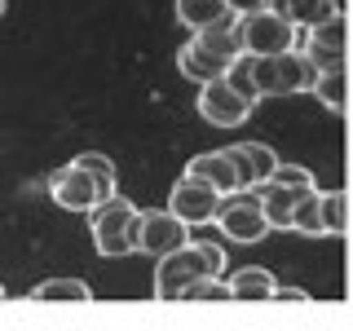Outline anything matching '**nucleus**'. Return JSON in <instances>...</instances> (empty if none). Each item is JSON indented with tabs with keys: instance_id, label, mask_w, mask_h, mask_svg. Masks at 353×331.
Listing matches in <instances>:
<instances>
[{
	"instance_id": "f257e3e1",
	"label": "nucleus",
	"mask_w": 353,
	"mask_h": 331,
	"mask_svg": "<svg viewBox=\"0 0 353 331\" xmlns=\"http://www.w3.org/2000/svg\"><path fill=\"white\" fill-rule=\"evenodd\" d=\"M239 58H243V44H239L234 22H216V27H208V31H194V36L181 44L176 71L194 84H212V80H225L230 66Z\"/></svg>"
},
{
	"instance_id": "f03ea898",
	"label": "nucleus",
	"mask_w": 353,
	"mask_h": 331,
	"mask_svg": "<svg viewBox=\"0 0 353 331\" xmlns=\"http://www.w3.org/2000/svg\"><path fill=\"white\" fill-rule=\"evenodd\" d=\"M199 279H225V252H221V243L190 239L181 252L163 257L159 270H154V296L159 301H181L185 287H194Z\"/></svg>"
},
{
	"instance_id": "7ed1b4c3",
	"label": "nucleus",
	"mask_w": 353,
	"mask_h": 331,
	"mask_svg": "<svg viewBox=\"0 0 353 331\" xmlns=\"http://www.w3.org/2000/svg\"><path fill=\"white\" fill-rule=\"evenodd\" d=\"M137 225H141V212L128 203L124 194L106 199L88 212V230H93V248L97 257H132L137 252Z\"/></svg>"
},
{
	"instance_id": "20e7f679",
	"label": "nucleus",
	"mask_w": 353,
	"mask_h": 331,
	"mask_svg": "<svg viewBox=\"0 0 353 331\" xmlns=\"http://www.w3.org/2000/svg\"><path fill=\"white\" fill-rule=\"evenodd\" d=\"M318 66L301 49L283 53V58H252V84L261 97H292V93H314Z\"/></svg>"
},
{
	"instance_id": "39448f33",
	"label": "nucleus",
	"mask_w": 353,
	"mask_h": 331,
	"mask_svg": "<svg viewBox=\"0 0 353 331\" xmlns=\"http://www.w3.org/2000/svg\"><path fill=\"white\" fill-rule=\"evenodd\" d=\"M234 31H239V44L248 58H283V53L296 49V31L283 14L274 9H261V14H243L234 18Z\"/></svg>"
},
{
	"instance_id": "423d86ee",
	"label": "nucleus",
	"mask_w": 353,
	"mask_h": 331,
	"mask_svg": "<svg viewBox=\"0 0 353 331\" xmlns=\"http://www.w3.org/2000/svg\"><path fill=\"white\" fill-rule=\"evenodd\" d=\"M216 230L225 234L230 243H261L270 234V217H265V203H261V190H234L221 199V212H216Z\"/></svg>"
},
{
	"instance_id": "0eeeda50",
	"label": "nucleus",
	"mask_w": 353,
	"mask_h": 331,
	"mask_svg": "<svg viewBox=\"0 0 353 331\" xmlns=\"http://www.w3.org/2000/svg\"><path fill=\"white\" fill-rule=\"evenodd\" d=\"M49 199L62 212H84V217L93 212L97 203H106L102 185L93 181V172H88L80 159H71V163H62V168L49 172Z\"/></svg>"
},
{
	"instance_id": "6e6552de",
	"label": "nucleus",
	"mask_w": 353,
	"mask_h": 331,
	"mask_svg": "<svg viewBox=\"0 0 353 331\" xmlns=\"http://www.w3.org/2000/svg\"><path fill=\"white\" fill-rule=\"evenodd\" d=\"M194 106H199V115H203L212 128H239V124H248V115L256 110V102H252V97H243L230 80L199 84Z\"/></svg>"
},
{
	"instance_id": "1a4fd4ad",
	"label": "nucleus",
	"mask_w": 353,
	"mask_h": 331,
	"mask_svg": "<svg viewBox=\"0 0 353 331\" xmlns=\"http://www.w3.org/2000/svg\"><path fill=\"white\" fill-rule=\"evenodd\" d=\"M185 243H190V225H185L181 217H172L168 208H163V212H141L137 252H146V257L163 261V257H172V252H181Z\"/></svg>"
},
{
	"instance_id": "9d476101",
	"label": "nucleus",
	"mask_w": 353,
	"mask_h": 331,
	"mask_svg": "<svg viewBox=\"0 0 353 331\" xmlns=\"http://www.w3.org/2000/svg\"><path fill=\"white\" fill-rule=\"evenodd\" d=\"M221 199L225 194H216L212 185L194 181V177H181V181L172 185V194H168V212L181 217L185 225H216Z\"/></svg>"
},
{
	"instance_id": "9b49d317",
	"label": "nucleus",
	"mask_w": 353,
	"mask_h": 331,
	"mask_svg": "<svg viewBox=\"0 0 353 331\" xmlns=\"http://www.w3.org/2000/svg\"><path fill=\"white\" fill-rule=\"evenodd\" d=\"M181 177H194V181L212 185L216 194H234V190H243L239 168H234V159H230V150H203V154H194V159L185 163Z\"/></svg>"
},
{
	"instance_id": "f8f14e48",
	"label": "nucleus",
	"mask_w": 353,
	"mask_h": 331,
	"mask_svg": "<svg viewBox=\"0 0 353 331\" xmlns=\"http://www.w3.org/2000/svg\"><path fill=\"white\" fill-rule=\"evenodd\" d=\"M225 150H230V159H234V168H239L243 190L265 185L274 177V168H279V154L265 146V141H234V146H225Z\"/></svg>"
},
{
	"instance_id": "ddd939ff",
	"label": "nucleus",
	"mask_w": 353,
	"mask_h": 331,
	"mask_svg": "<svg viewBox=\"0 0 353 331\" xmlns=\"http://www.w3.org/2000/svg\"><path fill=\"white\" fill-rule=\"evenodd\" d=\"M305 58L314 62L318 71H345V18H331V22L309 31Z\"/></svg>"
},
{
	"instance_id": "4468645a",
	"label": "nucleus",
	"mask_w": 353,
	"mask_h": 331,
	"mask_svg": "<svg viewBox=\"0 0 353 331\" xmlns=\"http://www.w3.org/2000/svg\"><path fill=\"white\" fill-rule=\"evenodd\" d=\"M270 9L283 14L292 27H305V31H314V27H323V22L340 18L336 0H270Z\"/></svg>"
},
{
	"instance_id": "2eb2a0df",
	"label": "nucleus",
	"mask_w": 353,
	"mask_h": 331,
	"mask_svg": "<svg viewBox=\"0 0 353 331\" xmlns=\"http://www.w3.org/2000/svg\"><path fill=\"white\" fill-rule=\"evenodd\" d=\"M225 283H230V296H234V301H274V296H279V279H274L265 265H243Z\"/></svg>"
},
{
	"instance_id": "dca6fc26",
	"label": "nucleus",
	"mask_w": 353,
	"mask_h": 331,
	"mask_svg": "<svg viewBox=\"0 0 353 331\" xmlns=\"http://www.w3.org/2000/svg\"><path fill=\"white\" fill-rule=\"evenodd\" d=\"M261 190V203H265V217H270V225L274 230H292V217H296V203H301V190H287V185L279 181H265L256 185Z\"/></svg>"
},
{
	"instance_id": "f3484780",
	"label": "nucleus",
	"mask_w": 353,
	"mask_h": 331,
	"mask_svg": "<svg viewBox=\"0 0 353 331\" xmlns=\"http://www.w3.org/2000/svg\"><path fill=\"white\" fill-rule=\"evenodd\" d=\"M176 22L190 31H208L216 22H230V5L225 0H176Z\"/></svg>"
},
{
	"instance_id": "a211bd4d",
	"label": "nucleus",
	"mask_w": 353,
	"mask_h": 331,
	"mask_svg": "<svg viewBox=\"0 0 353 331\" xmlns=\"http://www.w3.org/2000/svg\"><path fill=\"white\" fill-rule=\"evenodd\" d=\"M31 301H93V287L80 279H44L31 287Z\"/></svg>"
},
{
	"instance_id": "6ab92c4d",
	"label": "nucleus",
	"mask_w": 353,
	"mask_h": 331,
	"mask_svg": "<svg viewBox=\"0 0 353 331\" xmlns=\"http://www.w3.org/2000/svg\"><path fill=\"white\" fill-rule=\"evenodd\" d=\"M314 97L331 110V115H340V110H345V71H318Z\"/></svg>"
},
{
	"instance_id": "aec40b11",
	"label": "nucleus",
	"mask_w": 353,
	"mask_h": 331,
	"mask_svg": "<svg viewBox=\"0 0 353 331\" xmlns=\"http://www.w3.org/2000/svg\"><path fill=\"white\" fill-rule=\"evenodd\" d=\"M292 230H301V234L309 239H318V234H327L323 230V203H318V190L314 194H305L301 203H296V217H292Z\"/></svg>"
},
{
	"instance_id": "412c9836",
	"label": "nucleus",
	"mask_w": 353,
	"mask_h": 331,
	"mask_svg": "<svg viewBox=\"0 0 353 331\" xmlns=\"http://www.w3.org/2000/svg\"><path fill=\"white\" fill-rule=\"evenodd\" d=\"M75 159H80L84 168L93 172V181L102 185V194H106V199H115V194H119V190H115V163H110L106 154H97V150H84V154H75Z\"/></svg>"
},
{
	"instance_id": "4be33fe9",
	"label": "nucleus",
	"mask_w": 353,
	"mask_h": 331,
	"mask_svg": "<svg viewBox=\"0 0 353 331\" xmlns=\"http://www.w3.org/2000/svg\"><path fill=\"white\" fill-rule=\"evenodd\" d=\"M270 181L287 185V190H301V194H314V190H318L314 172H309V168H301V163H279V168H274V177H270Z\"/></svg>"
},
{
	"instance_id": "5701e85b",
	"label": "nucleus",
	"mask_w": 353,
	"mask_h": 331,
	"mask_svg": "<svg viewBox=\"0 0 353 331\" xmlns=\"http://www.w3.org/2000/svg\"><path fill=\"white\" fill-rule=\"evenodd\" d=\"M318 203H323V230L340 234L345 230V190H318Z\"/></svg>"
},
{
	"instance_id": "b1692460",
	"label": "nucleus",
	"mask_w": 353,
	"mask_h": 331,
	"mask_svg": "<svg viewBox=\"0 0 353 331\" xmlns=\"http://www.w3.org/2000/svg\"><path fill=\"white\" fill-rule=\"evenodd\" d=\"M181 301H234V296H230L225 279H199L194 287H185Z\"/></svg>"
},
{
	"instance_id": "393cba45",
	"label": "nucleus",
	"mask_w": 353,
	"mask_h": 331,
	"mask_svg": "<svg viewBox=\"0 0 353 331\" xmlns=\"http://www.w3.org/2000/svg\"><path fill=\"white\" fill-rule=\"evenodd\" d=\"M225 80H230V84H234V88H239V93H243V97H252V102H261V93H256V84H252V58H248V53H243V58H239L234 66H230V75H225Z\"/></svg>"
},
{
	"instance_id": "a878e982",
	"label": "nucleus",
	"mask_w": 353,
	"mask_h": 331,
	"mask_svg": "<svg viewBox=\"0 0 353 331\" xmlns=\"http://www.w3.org/2000/svg\"><path fill=\"white\" fill-rule=\"evenodd\" d=\"M230 5V14L243 18V14H261V9H270V0H225Z\"/></svg>"
},
{
	"instance_id": "bb28decb",
	"label": "nucleus",
	"mask_w": 353,
	"mask_h": 331,
	"mask_svg": "<svg viewBox=\"0 0 353 331\" xmlns=\"http://www.w3.org/2000/svg\"><path fill=\"white\" fill-rule=\"evenodd\" d=\"M274 301H301V305H305L309 292H305V287H283V283H279V296H274Z\"/></svg>"
},
{
	"instance_id": "cd10ccee",
	"label": "nucleus",
	"mask_w": 353,
	"mask_h": 331,
	"mask_svg": "<svg viewBox=\"0 0 353 331\" xmlns=\"http://www.w3.org/2000/svg\"><path fill=\"white\" fill-rule=\"evenodd\" d=\"M0 14H5V0H0Z\"/></svg>"
},
{
	"instance_id": "c85d7f7f",
	"label": "nucleus",
	"mask_w": 353,
	"mask_h": 331,
	"mask_svg": "<svg viewBox=\"0 0 353 331\" xmlns=\"http://www.w3.org/2000/svg\"><path fill=\"white\" fill-rule=\"evenodd\" d=\"M0 296H5V283H0Z\"/></svg>"
}]
</instances>
